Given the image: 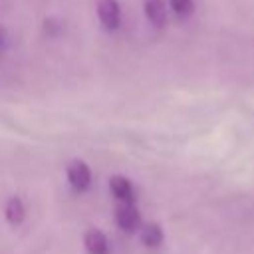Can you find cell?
<instances>
[{"label":"cell","mask_w":254,"mask_h":254,"mask_svg":"<svg viewBox=\"0 0 254 254\" xmlns=\"http://www.w3.org/2000/svg\"><path fill=\"white\" fill-rule=\"evenodd\" d=\"M109 189H111L115 198H119V200H133V185L125 177H121V175L113 177L109 181Z\"/></svg>","instance_id":"obj_8"},{"label":"cell","mask_w":254,"mask_h":254,"mask_svg":"<svg viewBox=\"0 0 254 254\" xmlns=\"http://www.w3.org/2000/svg\"><path fill=\"white\" fill-rule=\"evenodd\" d=\"M4 214L10 224H22L26 218V204L18 196H12L4 206Z\"/></svg>","instance_id":"obj_7"},{"label":"cell","mask_w":254,"mask_h":254,"mask_svg":"<svg viewBox=\"0 0 254 254\" xmlns=\"http://www.w3.org/2000/svg\"><path fill=\"white\" fill-rule=\"evenodd\" d=\"M115 222L121 230L133 232L141 226V214L131 200H121L115 208Z\"/></svg>","instance_id":"obj_2"},{"label":"cell","mask_w":254,"mask_h":254,"mask_svg":"<svg viewBox=\"0 0 254 254\" xmlns=\"http://www.w3.org/2000/svg\"><path fill=\"white\" fill-rule=\"evenodd\" d=\"M65 177H67L69 185H71L75 190H85V189L91 185V171H89V167H87L83 161H79V159H75V161H71V163L67 165Z\"/></svg>","instance_id":"obj_3"},{"label":"cell","mask_w":254,"mask_h":254,"mask_svg":"<svg viewBox=\"0 0 254 254\" xmlns=\"http://www.w3.org/2000/svg\"><path fill=\"white\" fill-rule=\"evenodd\" d=\"M97 18L103 30L115 32L121 24V6L117 0H97Z\"/></svg>","instance_id":"obj_1"},{"label":"cell","mask_w":254,"mask_h":254,"mask_svg":"<svg viewBox=\"0 0 254 254\" xmlns=\"http://www.w3.org/2000/svg\"><path fill=\"white\" fill-rule=\"evenodd\" d=\"M141 242L147 248H157L163 242V228L157 222H147L141 226Z\"/></svg>","instance_id":"obj_6"},{"label":"cell","mask_w":254,"mask_h":254,"mask_svg":"<svg viewBox=\"0 0 254 254\" xmlns=\"http://www.w3.org/2000/svg\"><path fill=\"white\" fill-rule=\"evenodd\" d=\"M143 10L153 26L163 28L167 24V6L163 0H143Z\"/></svg>","instance_id":"obj_5"},{"label":"cell","mask_w":254,"mask_h":254,"mask_svg":"<svg viewBox=\"0 0 254 254\" xmlns=\"http://www.w3.org/2000/svg\"><path fill=\"white\" fill-rule=\"evenodd\" d=\"M83 246L89 254H107L109 252L107 236L97 228H91L83 234Z\"/></svg>","instance_id":"obj_4"},{"label":"cell","mask_w":254,"mask_h":254,"mask_svg":"<svg viewBox=\"0 0 254 254\" xmlns=\"http://www.w3.org/2000/svg\"><path fill=\"white\" fill-rule=\"evenodd\" d=\"M6 46V32H4V28L0 26V50Z\"/></svg>","instance_id":"obj_10"},{"label":"cell","mask_w":254,"mask_h":254,"mask_svg":"<svg viewBox=\"0 0 254 254\" xmlns=\"http://www.w3.org/2000/svg\"><path fill=\"white\" fill-rule=\"evenodd\" d=\"M169 6L179 18H189L194 12V0H169Z\"/></svg>","instance_id":"obj_9"}]
</instances>
